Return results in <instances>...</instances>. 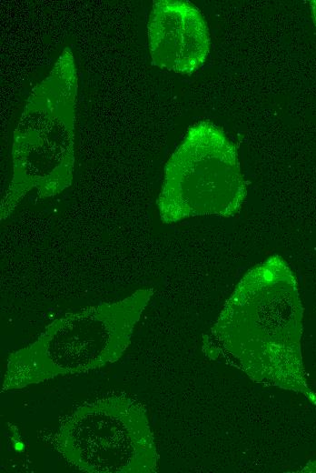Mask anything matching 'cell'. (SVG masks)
I'll use <instances>...</instances> for the list:
<instances>
[{
	"label": "cell",
	"instance_id": "1",
	"mask_svg": "<svg viewBox=\"0 0 316 473\" xmlns=\"http://www.w3.org/2000/svg\"><path fill=\"white\" fill-rule=\"evenodd\" d=\"M77 91L74 54L65 47L33 88L14 131L13 175L1 199V221L32 189L44 198L71 186Z\"/></svg>",
	"mask_w": 316,
	"mask_h": 473
},
{
	"label": "cell",
	"instance_id": "2",
	"mask_svg": "<svg viewBox=\"0 0 316 473\" xmlns=\"http://www.w3.org/2000/svg\"><path fill=\"white\" fill-rule=\"evenodd\" d=\"M246 186L234 145L209 121L192 126L164 167L157 198L163 223L213 215L235 216Z\"/></svg>",
	"mask_w": 316,
	"mask_h": 473
},
{
	"label": "cell",
	"instance_id": "3",
	"mask_svg": "<svg viewBox=\"0 0 316 473\" xmlns=\"http://www.w3.org/2000/svg\"><path fill=\"white\" fill-rule=\"evenodd\" d=\"M147 36L152 64L175 73L196 71L210 52L206 21L187 1H153Z\"/></svg>",
	"mask_w": 316,
	"mask_h": 473
},
{
	"label": "cell",
	"instance_id": "4",
	"mask_svg": "<svg viewBox=\"0 0 316 473\" xmlns=\"http://www.w3.org/2000/svg\"><path fill=\"white\" fill-rule=\"evenodd\" d=\"M310 7H311L313 23L316 27V0H312L310 2Z\"/></svg>",
	"mask_w": 316,
	"mask_h": 473
},
{
	"label": "cell",
	"instance_id": "5",
	"mask_svg": "<svg viewBox=\"0 0 316 473\" xmlns=\"http://www.w3.org/2000/svg\"><path fill=\"white\" fill-rule=\"evenodd\" d=\"M311 471H316V464L314 465V467L312 466V467L311 468Z\"/></svg>",
	"mask_w": 316,
	"mask_h": 473
}]
</instances>
